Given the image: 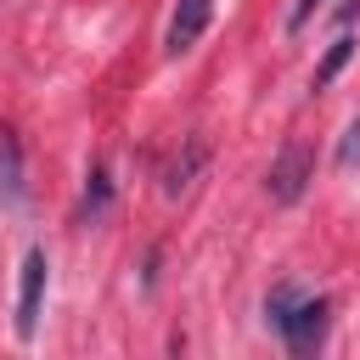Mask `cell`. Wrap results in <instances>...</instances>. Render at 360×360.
<instances>
[{
  "instance_id": "9c48e42d",
  "label": "cell",
  "mask_w": 360,
  "mask_h": 360,
  "mask_svg": "<svg viewBox=\"0 0 360 360\" xmlns=\"http://www.w3.org/2000/svg\"><path fill=\"white\" fill-rule=\"evenodd\" d=\"M338 163H343V169H354V163H360V118H354V124L343 129V146H338Z\"/></svg>"
},
{
  "instance_id": "277c9868",
  "label": "cell",
  "mask_w": 360,
  "mask_h": 360,
  "mask_svg": "<svg viewBox=\"0 0 360 360\" xmlns=\"http://www.w3.org/2000/svg\"><path fill=\"white\" fill-rule=\"evenodd\" d=\"M208 17H214V0H180L174 6V17H169V56H186L197 39H202V28H208Z\"/></svg>"
},
{
  "instance_id": "6da1fadb",
  "label": "cell",
  "mask_w": 360,
  "mask_h": 360,
  "mask_svg": "<svg viewBox=\"0 0 360 360\" xmlns=\"http://www.w3.org/2000/svg\"><path fill=\"white\" fill-rule=\"evenodd\" d=\"M264 315H270V326L281 332V343H287L292 354H315L321 338H326V298H304V292L287 287V281L264 298Z\"/></svg>"
},
{
  "instance_id": "8992f818",
  "label": "cell",
  "mask_w": 360,
  "mask_h": 360,
  "mask_svg": "<svg viewBox=\"0 0 360 360\" xmlns=\"http://www.w3.org/2000/svg\"><path fill=\"white\" fill-rule=\"evenodd\" d=\"M202 158H208V146H202V141H186V158H174V163H169V174H163V191H169V197H180V191L191 186V174L202 169Z\"/></svg>"
},
{
  "instance_id": "30bf717a",
  "label": "cell",
  "mask_w": 360,
  "mask_h": 360,
  "mask_svg": "<svg viewBox=\"0 0 360 360\" xmlns=\"http://www.w3.org/2000/svg\"><path fill=\"white\" fill-rule=\"evenodd\" d=\"M315 6H321V0H298V6H292V22H287V28H304V22H309V11H315Z\"/></svg>"
},
{
  "instance_id": "52a82bcc",
  "label": "cell",
  "mask_w": 360,
  "mask_h": 360,
  "mask_svg": "<svg viewBox=\"0 0 360 360\" xmlns=\"http://www.w3.org/2000/svg\"><path fill=\"white\" fill-rule=\"evenodd\" d=\"M349 56H354V39H349V34H338V39L326 45V62L315 68V90H326V84L343 73V62H349Z\"/></svg>"
},
{
  "instance_id": "7a4b0ae2",
  "label": "cell",
  "mask_w": 360,
  "mask_h": 360,
  "mask_svg": "<svg viewBox=\"0 0 360 360\" xmlns=\"http://www.w3.org/2000/svg\"><path fill=\"white\" fill-rule=\"evenodd\" d=\"M309 180H315V152H309V141H281V152H276V163H270V174H264L270 202H298V197L309 191Z\"/></svg>"
},
{
  "instance_id": "3957f363",
  "label": "cell",
  "mask_w": 360,
  "mask_h": 360,
  "mask_svg": "<svg viewBox=\"0 0 360 360\" xmlns=\"http://www.w3.org/2000/svg\"><path fill=\"white\" fill-rule=\"evenodd\" d=\"M45 281H51V264H45V248H28L22 259V281H17V338L28 343L39 332V309H45Z\"/></svg>"
},
{
  "instance_id": "8fae6325",
  "label": "cell",
  "mask_w": 360,
  "mask_h": 360,
  "mask_svg": "<svg viewBox=\"0 0 360 360\" xmlns=\"http://www.w3.org/2000/svg\"><path fill=\"white\" fill-rule=\"evenodd\" d=\"M354 11H360V0H349V6H343V11H338V22H349V17H354Z\"/></svg>"
},
{
  "instance_id": "5b68a950",
  "label": "cell",
  "mask_w": 360,
  "mask_h": 360,
  "mask_svg": "<svg viewBox=\"0 0 360 360\" xmlns=\"http://www.w3.org/2000/svg\"><path fill=\"white\" fill-rule=\"evenodd\" d=\"M28 202V180H22V146L17 135L0 124V208H22Z\"/></svg>"
},
{
  "instance_id": "ba28073f",
  "label": "cell",
  "mask_w": 360,
  "mask_h": 360,
  "mask_svg": "<svg viewBox=\"0 0 360 360\" xmlns=\"http://www.w3.org/2000/svg\"><path fill=\"white\" fill-rule=\"evenodd\" d=\"M107 197H112V186H107V169L96 163L90 169V186H84V219H101L107 214Z\"/></svg>"
}]
</instances>
